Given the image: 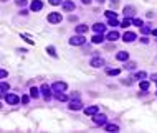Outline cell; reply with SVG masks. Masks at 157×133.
<instances>
[{"mask_svg": "<svg viewBox=\"0 0 157 133\" xmlns=\"http://www.w3.org/2000/svg\"><path fill=\"white\" fill-rule=\"evenodd\" d=\"M5 100H7L8 105H18L20 104V97H18L17 94H12V92L5 94Z\"/></svg>", "mask_w": 157, "mask_h": 133, "instance_id": "obj_1", "label": "cell"}, {"mask_svg": "<svg viewBox=\"0 0 157 133\" xmlns=\"http://www.w3.org/2000/svg\"><path fill=\"white\" fill-rule=\"evenodd\" d=\"M84 36L83 35H78V33H76V36H71V38H70V45L71 46H81V45H84Z\"/></svg>", "mask_w": 157, "mask_h": 133, "instance_id": "obj_2", "label": "cell"}, {"mask_svg": "<svg viewBox=\"0 0 157 133\" xmlns=\"http://www.w3.org/2000/svg\"><path fill=\"white\" fill-rule=\"evenodd\" d=\"M66 89H68V84H66V82H61V81L55 82V84L51 86V91L53 92H66Z\"/></svg>", "mask_w": 157, "mask_h": 133, "instance_id": "obj_3", "label": "cell"}, {"mask_svg": "<svg viewBox=\"0 0 157 133\" xmlns=\"http://www.w3.org/2000/svg\"><path fill=\"white\" fill-rule=\"evenodd\" d=\"M40 92H41V95H43L45 100H50L51 99V87L48 84H43L41 87H40Z\"/></svg>", "mask_w": 157, "mask_h": 133, "instance_id": "obj_4", "label": "cell"}, {"mask_svg": "<svg viewBox=\"0 0 157 133\" xmlns=\"http://www.w3.org/2000/svg\"><path fill=\"white\" fill-rule=\"evenodd\" d=\"M121 38H122V41H124V43H132V41H136V39H137V35L134 31H126Z\"/></svg>", "mask_w": 157, "mask_h": 133, "instance_id": "obj_5", "label": "cell"}, {"mask_svg": "<svg viewBox=\"0 0 157 133\" xmlns=\"http://www.w3.org/2000/svg\"><path fill=\"white\" fill-rule=\"evenodd\" d=\"M93 122L96 125H104V123H107V117L104 113H96V115H93Z\"/></svg>", "mask_w": 157, "mask_h": 133, "instance_id": "obj_6", "label": "cell"}, {"mask_svg": "<svg viewBox=\"0 0 157 133\" xmlns=\"http://www.w3.org/2000/svg\"><path fill=\"white\" fill-rule=\"evenodd\" d=\"M122 13H124L126 18H134V15H136V8L132 7V5H126L124 10H122Z\"/></svg>", "mask_w": 157, "mask_h": 133, "instance_id": "obj_7", "label": "cell"}, {"mask_svg": "<svg viewBox=\"0 0 157 133\" xmlns=\"http://www.w3.org/2000/svg\"><path fill=\"white\" fill-rule=\"evenodd\" d=\"M68 107L71 110H81L83 109V104H81V100H79V99H71V100H70V104H68Z\"/></svg>", "mask_w": 157, "mask_h": 133, "instance_id": "obj_8", "label": "cell"}, {"mask_svg": "<svg viewBox=\"0 0 157 133\" xmlns=\"http://www.w3.org/2000/svg\"><path fill=\"white\" fill-rule=\"evenodd\" d=\"M43 8V2L41 0H33L32 5H30V10L32 12H40Z\"/></svg>", "mask_w": 157, "mask_h": 133, "instance_id": "obj_9", "label": "cell"}, {"mask_svg": "<svg viewBox=\"0 0 157 133\" xmlns=\"http://www.w3.org/2000/svg\"><path fill=\"white\" fill-rule=\"evenodd\" d=\"M61 7H63L64 12H73L75 10V4H73L71 0H64V2H61Z\"/></svg>", "mask_w": 157, "mask_h": 133, "instance_id": "obj_10", "label": "cell"}, {"mask_svg": "<svg viewBox=\"0 0 157 133\" xmlns=\"http://www.w3.org/2000/svg\"><path fill=\"white\" fill-rule=\"evenodd\" d=\"M89 64H91L93 67H103L106 63H104V59H103V58H93V59L89 61Z\"/></svg>", "mask_w": 157, "mask_h": 133, "instance_id": "obj_11", "label": "cell"}, {"mask_svg": "<svg viewBox=\"0 0 157 133\" xmlns=\"http://www.w3.org/2000/svg\"><path fill=\"white\" fill-rule=\"evenodd\" d=\"M116 59H118V61H122V63H126V61L129 59V53H127V51H119L118 54H116Z\"/></svg>", "mask_w": 157, "mask_h": 133, "instance_id": "obj_12", "label": "cell"}, {"mask_svg": "<svg viewBox=\"0 0 157 133\" xmlns=\"http://www.w3.org/2000/svg\"><path fill=\"white\" fill-rule=\"evenodd\" d=\"M93 31L94 33H104L106 31V25L104 23H94L93 25Z\"/></svg>", "mask_w": 157, "mask_h": 133, "instance_id": "obj_13", "label": "cell"}, {"mask_svg": "<svg viewBox=\"0 0 157 133\" xmlns=\"http://www.w3.org/2000/svg\"><path fill=\"white\" fill-rule=\"evenodd\" d=\"M119 38H121L119 31H109V33L106 35V39H109V41H118Z\"/></svg>", "mask_w": 157, "mask_h": 133, "instance_id": "obj_14", "label": "cell"}, {"mask_svg": "<svg viewBox=\"0 0 157 133\" xmlns=\"http://www.w3.org/2000/svg\"><path fill=\"white\" fill-rule=\"evenodd\" d=\"M48 21H50V23H60L61 21V15L60 13H50L48 15Z\"/></svg>", "mask_w": 157, "mask_h": 133, "instance_id": "obj_15", "label": "cell"}, {"mask_svg": "<svg viewBox=\"0 0 157 133\" xmlns=\"http://www.w3.org/2000/svg\"><path fill=\"white\" fill-rule=\"evenodd\" d=\"M84 113H86V115H89V117L96 115V113H98V107H96V105H91V107H86V109H84Z\"/></svg>", "mask_w": 157, "mask_h": 133, "instance_id": "obj_16", "label": "cell"}, {"mask_svg": "<svg viewBox=\"0 0 157 133\" xmlns=\"http://www.w3.org/2000/svg\"><path fill=\"white\" fill-rule=\"evenodd\" d=\"M91 41L94 43V45H101V43L104 41V36H103V33H96V35L91 38Z\"/></svg>", "mask_w": 157, "mask_h": 133, "instance_id": "obj_17", "label": "cell"}, {"mask_svg": "<svg viewBox=\"0 0 157 133\" xmlns=\"http://www.w3.org/2000/svg\"><path fill=\"white\" fill-rule=\"evenodd\" d=\"M132 79H137V81H144V79H147L146 71H139V72H136L134 76H132Z\"/></svg>", "mask_w": 157, "mask_h": 133, "instance_id": "obj_18", "label": "cell"}, {"mask_svg": "<svg viewBox=\"0 0 157 133\" xmlns=\"http://www.w3.org/2000/svg\"><path fill=\"white\" fill-rule=\"evenodd\" d=\"M53 94H55V99L60 100V102H66V100H68V97H66L64 92H53Z\"/></svg>", "mask_w": 157, "mask_h": 133, "instance_id": "obj_19", "label": "cell"}, {"mask_svg": "<svg viewBox=\"0 0 157 133\" xmlns=\"http://www.w3.org/2000/svg\"><path fill=\"white\" fill-rule=\"evenodd\" d=\"M104 130H106V132H111V133H116V132H119V126L118 125H107V123H104Z\"/></svg>", "mask_w": 157, "mask_h": 133, "instance_id": "obj_20", "label": "cell"}, {"mask_svg": "<svg viewBox=\"0 0 157 133\" xmlns=\"http://www.w3.org/2000/svg\"><path fill=\"white\" fill-rule=\"evenodd\" d=\"M75 30H76V33H78V35H84V33L88 31V26H86V25H78Z\"/></svg>", "mask_w": 157, "mask_h": 133, "instance_id": "obj_21", "label": "cell"}, {"mask_svg": "<svg viewBox=\"0 0 157 133\" xmlns=\"http://www.w3.org/2000/svg\"><path fill=\"white\" fill-rule=\"evenodd\" d=\"M139 87H141V91H149V82L144 79V81H139Z\"/></svg>", "mask_w": 157, "mask_h": 133, "instance_id": "obj_22", "label": "cell"}, {"mask_svg": "<svg viewBox=\"0 0 157 133\" xmlns=\"http://www.w3.org/2000/svg\"><path fill=\"white\" fill-rule=\"evenodd\" d=\"M38 95H40V89H36V87H32V89H30V97L36 99Z\"/></svg>", "mask_w": 157, "mask_h": 133, "instance_id": "obj_23", "label": "cell"}, {"mask_svg": "<svg viewBox=\"0 0 157 133\" xmlns=\"http://www.w3.org/2000/svg\"><path fill=\"white\" fill-rule=\"evenodd\" d=\"M132 18H124V20H122L121 21V26H122V28H127V26H131V25H132Z\"/></svg>", "mask_w": 157, "mask_h": 133, "instance_id": "obj_24", "label": "cell"}, {"mask_svg": "<svg viewBox=\"0 0 157 133\" xmlns=\"http://www.w3.org/2000/svg\"><path fill=\"white\" fill-rule=\"evenodd\" d=\"M107 25H109V26H119V20L118 18H111V20H107Z\"/></svg>", "mask_w": 157, "mask_h": 133, "instance_id": "obj_25", "label": "cell"}, {"mask_svg": "<svg viewBox=\"0 0 157 133\" xmlns=\"http://www.w3.org/2000/svg\"><path fill=\"white\" fill-rule=\"evenodd\" d=\"M124 69L134 71V69H136V63H134V61H132V63H126V64H124Z\"/></svg>", "mask_w": 157, "mask_h": 133, "instance_id": "obj_26", "label": "cell"}, {"mask_svg": "<svg viewBox=\"0 0 157 133\" xmlns=\"http://www.w3.org/2000/svg\"><path fill=\"white\" fill-rule=\"evenodd\" d=\"M104 15L107 17V20H111V18H118V13H116V12H113V10H107Z\"/></svg>", "mask_w": 157, "mask_h": 133, "instance_id": "obj_27", "label": "cell"}, {"mask_svg": "<svg viewBox=\"0 0 157 133\" xmlns=\"http://www.w3.org/2000/svg\"><path fill=\"white\" fill-rule=\"evenodd\" d=\"M47 51H48V54H50V56H53V58H56V56H58V54H56V49H55L53 46H48Z\"/></svg>", "mask_w": 157, "mask_h": 133, "instance_id": "obj_28", "label": "cell"}, {"mask_svg": "<svg viewBox=\"0 0 157 133\" xmlns=\"http://www.w3.org/2000/svg\"><path fill=\"white\" fill-rule=\"evenodd\" d=\"M131 21H132V25H134V26H139V28L144 25V23H142V20H139V18H132Z\"/></svg>", "mask_w": 157, "mask_h": 133, "instance_id": "obj_29", "label": "cell"}, {"mask_svg": "<svg viewBox=\"0 0 157 133\" xmlns=\"http://www.w3.org/2000/svg\"><path fill=\"white\" fill-rule=\"evenodd\" d=\"M141 33L147 36V35L150 33V28H149V26H146V25H142V26H141Z\"/></svg>", "mask_w": 157, "mask_h": 133, "instance_id": "obj_30", "label": "cell"}, {"mask_svg": "<svg viewBox=\"0 0 157 133\" xmlns=\"http://www.w3.org/2000/svg\"><path fill=\"white\" fill-rule=\"evenodd\" d=\"M20 102H21V104H23V105H28V102H30V95H21V99H20Z\"/></svg>", "mask_w": 157, "mask_h": 133, "instance_id": "obj_31", "label": "cell"}, {"mask_svg": "<svg viewBox=\"0 0 157 133\" xmlns=\"http://www.w3.org/2000/svg\"><path fill=\"white\" fill-rule=\"evenodd\" d=\"M0 91H4V92L10 91V86H8L7 82H0Z\"/></svg>", "mask_w": 157, "mask_h": 133, "instance_id": "obj_32", "label": "cell"}, {"mask_svg": "<svg viewBox=\"0 0 157 133\" xmlns=\"http://www.w3.org/2000/svg\"><path fill=\"white\" fill-rule=\"evenodd\" d=\"M119 72H121V69H109L107 76H119Z\"/></svg>", "mask_w": 157, "mask_h": 133, "instance_id": "obj_33", "label": "cell"}, {"mask_svg": "<svg viewBox=\"0 0 157 133\" xmlns=\"http://www.w3.org/2000/svg\"><path fill=\"white\" fill-rule=\"evenodd\" d=\"M50 5H61V0H48Z\"/></svg>", "mask_w": 157, "mask_h": 133, "instance_id": "obj_34", "label": "cell"}, {"mask_svg": "<svg viewBox=\"0 0 157 133\" xmlns=\"http://www.w3.org/2000/svg\"><path fill=\"white\" fill-rule=\"evenodd\" d=\"M7 71H5V69H0V79H4V77H7Z\"/></svg>", "mask_w": 157, "mask_h": 133, "instance_id": "obj_35", "label": "cell"}, {"mask_svg": "<svg viewBox=\"0 0 157 133\" xmlns=\"http://www.w3.org/2000/svg\"><path fill=\"white\" fill-rule=\"evenodd\" d=\"M141 43H144V45H147V43H149V39H147V36L144 35L142 38H141Z\"/></svg>", "mask_w": 157, "mask_h": 133, "instance_id": "obj_36", "label": "cell"}, {"mask_svg": "<svg viewBox=\"0 0 157 133\" xmlns=\"http://www.w3.org/2000/svg\"><path fill=\"white\" fill-rule=\"evenodd\" d=\"M17 4L20 5V7H23V5H27V0H17Z\"/></svg>", "mask_w": 157, "mask_h": 133, "instance_id": "obj_37", "label": "cell"}, {"mask_svg": "<svg viewBox=\"0 0 157 133\" xmlns=\"http://www.w3.org/2000/svg\"><path fill=\"white\" fill-rule=\"evenodd\" d=\"M71 99H79V92H73V94H71Z\"/></svg>", "mask_w": 157, "mask_h": 133, "instance_id": "obj_38", "label": "cell"}, {"mask_svg": "<svg viewBox=\"0 0 157 133\" xmlns=\"http://www.w3.org/2000/svg\"><path fill=\"white\" fill-rule=\"evenodd\" d=\"M150 79H152L154 82H157V74H152V76H150Z\"/></svg>", "mask_w": 157, "mask_h": 133, "instance_id": "obj_39", "label": "cell"}, {"mask_svg": "<svg viewBox=\"0 0 157 133\" xmlns=\"http://www.w3.org/2000/svg\"><path fill=\"white\" fill-rule=\"evenodd\" d=\"M81 4H84V5H89V4H91V0H81Z\"/></svg>", "mask_w": 157, "mask_h": 133, "instance_id": "obj_40", "label": "cell"}, {"mask_svg": "<svg viewBox=\"0 0 157 133\" xmlns=\"http://www.w3.org/2000/svg\"><path fill=\"white\" fill-rule=\"evenodd\" d=\"M150 33H152L154 36H157V28H156V30H152V31H150Z\"/></svg>", "mask_w": 157, "mask_h": 133, "instance_id": "obj_41", "label": "cell"}, {"mask_svg": "<svg viewBox=\"0 0 157 133\" xmlns=\"http://www.w3.org/2000/svg\"><path fill=\"white\" fill-rule=\"evenodd\" d=\"M2 97H5V92L4 91H0V99H2Z\"/></svg>", "mask_w": 157, "mask_h": 133, "instance_id": "obj_42", "label": "cell"}, {"mask_svg": "<svg viewBox=\"0 0 157 133\" xmlns=\"http://www.w3.org/2000/svg\"><path fill=\"white\" fill-rule=\"evenodd\" d=\"M98 2H99V4H103V2H104V0H98Z\"/></svg>", "mask_w": 157, "mask_h": 133, "instance_id": "obj_43", "label": "cell"}, {"mask_svg": "<svg viewBox=\"0 0 157 133\" xmlns=\"http://www.w3.org/2000/svg\"><path fill=\"white\" fill-rule=\"evenodd\" d=\"M0 2H7V0H0Z\"/></svg>", "mask_w": 157, "mask_h": 133, "instance_id": "obj_44", "label": "cell"}, {"mask_svg": "<svg viewBox=\"0 0 157 133\" xmlns=\"http://www.w3.org/2000/svg\"><path fill=\"white\" fill-rule=\"evenodd\" d=\"M0 109H2V104H0Z\"/></svg>", "mask_w": 157, "mask_h": 133, "instance_id": "obj_45", "label": "cell"}, {"mask_svg": "<svg viewBox=\"0 0 157 133\" xmlns=\"http://www.w3.org/2000/svg\"><path fill=\"white\" fill-rule=\"evenodd\" d=\"M156 84H157V82H156Z\"/></svg>", "mask_w": 157, "mask_h": 133, "instance_id": "obj_46", "label": "cell"}, {"mask_svg": "<svg viewBox=\"0 0 157 133\" xmlns=\"http://www.w3.org/2000/svg\"><path fill=\"white\" fill-rule=\"evenodd\" d=\"M156 94H157V92H156Z\"/></svg>", "mask_w": 157, "mask_h": 133, "instance_id": "obj_47", "label": "cell"}]
</instances>
